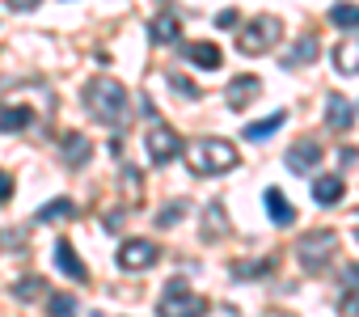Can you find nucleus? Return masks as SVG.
I'll return each mask as SVG.
<instances>
[{
	"mask_svg": "<svg viewBox=\"0 0 359 317\" xmlns=\"http://www.w3.org/2000/svg\"><path fill=\"white\" fill-rule=\"evenodd\" d=\"M47 309H51V317H72L76 300H72L68 292H55V296H47Z\"/></svg>",
	"mask_w": 359,
	"mask_h": 317,
	"instance_id": "obj_27",
	"label": "nucleus"
},
{
	"mask_svg": "<svg viewBox=\"0 0 359 317\" xmlns=\"http://www.w3.org/2000/svg\"><path fill=\"white\" fill-rule=\"evenodd\" d=\"M72 216H76V203H72V199H51V203H43V208H39V220H43V224L72 220Z\"/></svg>",
	"mask_w": 359,
	"mask_h": 317,
	"instance_id": "obj_21",
	"label": "nucleus"
},
{
	"mask_svg": "<svg viewBox=\"0 0 359 317\" xmlns=\"http://www.w3.org/2000/svg\"><path fill=\"white\" fill-rule=\"evenodd\" d=\"M330 22L342 26V30H355V26H359V5H351V0H338V5L330 9Z\"/></svg>",
	"mask_w": 359,
	"mask_h": 317,
	"instance_id": "obj_23",
	"label": "nucleus"
},
{
	"mask_svg": "<svg viewBox=\"0 0 359 317\" xmlns=\"http://www.w3.org/2000/svg\"><path fill=\"white\" fill-rule=\"evenodd\" d=\"M55 267H60L68 279H85V262L76 258L72 241H55Z\"/></svg>",
	"mask_w": 359,
	"mask_h": 317,
	"instance_id": "obj_15",
	"label": "nucleus"
},
{
	"mask_svg": "<svg viewBox=\"0 0 359 317\" xmlns=\"http://www.w3.org/2000/svg\"><path fill=\"white\" fill-rule=\"evenodd\" d=\"M283 119H287V110H275L271 119H262V123H245V140H266V135H275L279 127H283Z\"/></svg>",
	"mask_w": 359,
	"mask_h": 317,
	"instance_id": "obj_20",
	"label": "nucleus"
},
{
	"mask_svg": "<svg viewBox=\"0 0 359 317\" xmlns=\"http://www.w3.org/2000/svg\"><path fill=\"white\" fill-rule=\"evenodd\" d=\"M258 93H262V81H258V76H250V72H241V76H233V81H229L224 102H229V110H245Z\"/></svg>",
	"mask_w": 359,
	"mask_h": 317,
	"instance_id": "obj_8",
	"label": "nucleus"
},
{
	"mask_svg": "<svg viewBox=\"0 0 359 317\" xmlns=\"http://www.w3.org/2000/svg\"><path fill=\"white\" fill-rule=\"evenodd\" d=\"M317 166H321V144H317V140H300V144H292V152H287V170L309 174V170H317Z\"/></svg>",
	"mask_w": 359,
	"mask_h": 317,
	"instance_id": "obj_9",
	"label": "nucleus"
},
{
	"mask_svg": "<svg viewBox=\"0 0 359 317\" xmlns=\"http://www.w3.org/2000/svg\"><path fill=\"white\" fill-rule=\"evenodd\" d=\"M5 5H9L13 13H30V9H39V0H5Z\"/></svg>",
	"mask_w": 359,
	"mask_h": 317,
	"instance_id": "obj_34",
	"label": "nucleus"
},
{
	"mask_svg": "<svg viewBox=\"0 0 359 317\" xmlns=\"http://www.w3.org/2000/svg\"><path fill=\"white\" fill-rule=\"evenodd\" d=\"M182 55H187L195 68H208V72H216V68H220V60H224V55H220V47H212V43H187V47H182Z\"/></svg>",
	"mask_w": 359,
	"mask_h": 317,
	"instance_id": "obj_13",
	"label": "nucleus"
},
{
	"mask_svg": "<svg viewBox=\"0 0 359 317\" xmlns=\"http://www.w3.org/2000/svg\"><path fill=\"white\" fill-rule=\"evenodd\" d=\"M169 89H173L177 97H187V102H195V97H199V85H191L182 72H169Z\"/></svg>",
	"mask_w": 359,
	"mask_h": 317,
	"instance_id": "obj_26",
	"label": "nucleus"
},
{
	"mask_svg": "<svg viewBox=\"0 0 359 317\" xmlns=\"http://www.w3.org/2000/svg\"><path fill=\"white\" fill-rule=\"evenodd\" d=\"M9 199H13V178L0 170V203H9Z\"/></svg>",
	"mask_w": 359,
	"mask_h": 317,
	"instance_id": "obj_32",
	"label": "nucleus"
},
{
	"mask_svg": "<svg viewBox=\"0 0 359 317\" xmlns=\"http://www.w3.org/2000/svg\"><path fill=\"white\" fill-rule=\"evenodd\" d=\"M334 250H338V233H334V229H313V233H304V237L296 241V258H300L304 271H321V267H330Z\"/></svg>",
	"mask_w": 359,
	"mask_h": 317,
	"instance_id": "obj_5",
	"label": "nucleus"
},
{
	"mask_svg": "<svg viewBox=\"0 0 359 317\" xmlns=\"http://www.w3.org/2000/svg\"><path fill=\"white\" fill-rule=\"evenodd\" d=\"M187 208H191V203H187V199H177V203H169V208H161V212H156V216H152V220H156V224H161V229H173V224H177V220H182V216H187Z\"/></svg>",
	"mask_w": 359,
	"mask_h": 317,
	"instance_id": "obj_25",
	"label": "nucleus"
},
{
	"mask_svg": "<svg viewBox=\"0 0 359 317\" xmlns=\"http://www.w3.org/2000/svg\"><path fill=\"white\" fill-rule=\"evenodd\" d=\"M342 195H346V187H342V178H317L313 182V199L321 203V208H334V203H342Z\"/></svg>",
	"mask_w": 359,
	"mask_h": 317,
	"instance_id": "obj_14",
	"label": "nucleus"
},
{
	"mask_svg": "<svg viewBox=\"0 0 359 317\" xmlns=\"http://www.w3.org/2000/svg\"><path fill=\"white\" fill-rule=\"evenodd\" d=\"M89 152H93V144H89L81 131H68V135L60 140V156H64L68 170H81V166L89 161Z\"/></svg>",
	"mask_w": 359,
	"mask_h": 317,
	"instance_id": "obj_10",
	"label": "nucleus"
},
{
	"mask_svg": "<svg viewBox=\"0 0 359 317\" xmlns=\"http://www.w3.org/2000/svg\"><path fill=\"white\" fill-rule=\"evenodd\" d=\"M43 292H47V283H43L39 275H26V279H18V283H13V296H18V300H26V304H30V300H39Z\"/></svg>",
	"mask_w": 359,
	"mask_h": 317,
	"instance_id": "obj_24",
	"label": "nucleus"
},
{
	"mask_svg": "<svg viewBox=\"0 0 359 317\" xmlns=\"http://www.w3.org/2000/svg\"><path fill=\"white\" fill-rule=\"evenodd\" d=\"M334 68L342 76H355L359 72V39H346V43L334 47Z\"/></svg>",
	"mask_w": 359,
	"mask_h": 317,
	"instance_id": "obj_16",
	"label": "nucleus"
},
{
	"mask_svg": "<svg viewBox=\"0 0 359 317\" xmlns=\"http://www.w3.org/2000/svg\"><path fill=\"white\" fill-rule=\"evenodd\" d=\"M93 317H106V313H93Z\"/></svg>",
	"mask_w": 359,
	"mask_h": 317,
	"instance_id": "obj_37",
	"label": "nucleus"
},
{
	"mask_svg": "<svg viewBox=\"0 0 359 317\" xmlns=\"http://www.w3.org/2000/svg\"><path fill=\"white\" fill-rule=\"evenodd\" d=\"M321 55V47H317V39H300L287 55H283V68H304V64H313Z\"/></svg>",
	"mask_w": 359,
	"mask_h": 317,
	"instance_id": "obj_17",
	"label": "nucleus"
},
{
	"mask_svg": "<svg viewBox=\"0 0 359 317\" xmlns=\"http://www.w3.org/2000/svg\"><path fill=\"white\" fill-rule=\"evenodd\" d=\"M338 313H342V317H359V288H346V292H342Z\"/></svg>",
	"mask_w": 359,
	"mask_h": 317,
	"instance_id": "obj_30",
	"label": "nucleus"
},
{
	"mask_svg": "<svg viewBox=\"0 0 359 317\" xmlns=\"http://www.w3.org/2000/svg\"><path fill=\"white\" fill-rule=\"evenodd\" d=\"M266 317H296V313H287V309H275V313H266Z\"/></svg>",
	"mask_w": 359,
	"mask_h": 317,
	"instance_id": "obj_35",
	"label": "nucleus"
},
{
	"mask_svg": "<svg viewBox=\"0 0 359 317\" xmlns=\"http://www.w3.org/2000/svg\"><path fill=\"white\" fill-rule=\"evenodd\" d=\"M156 313L161 317H208V300L195 288H187V279H169L156 300Z\"/></svg>",
	"mask_w": 359,
	"mask_h": 317,
	"instance_id": "obj_3",
	"label": "nucleus"
},
{
	"mask_svg": "<svg viewBox=\"0 0 359 317\" xmlns=\"http://www.w3.org/2000/svg\"><path fill=\"white\" fill-rule=\"evenodd\" d=\"M144 144H148V156H152L156 166H169L173 156L182 152V135H177L173 127H165V123H152V127H148V140H144Z\"/></svg>",
	"mask_w": 359,
	"mask_h": 317,
	"instance_id": "obj_7",
	"label": "nucleus"
},
{
	"mask_svg": "<svg viewBox=\"0 0 359 317\" xmlns=\"http://www.w3.org/2000/svg\"><path fill=\"white\" fill-rule=\"evenodd\" d=\"M85 106H89V114L97 119V123H106V127H127L131 123V97H127V89L118 85V81H110V76H93L89 85H85Z\"/></svg>",
	"mask_w": 359,
	"mask_h": 317,
	"instance_id": "obj_1",
	"label": "nucleus"
},
{
	"mask_svg": "<svg viewBox=\"0 0 359 317\" xmlns=\"http://www.w3.org/2000/svg\"><path fill=\"white\" fill-rule=\"evenodd\" d=\"M237 22H241V13H237V9H220V13H216V26H220V30H233Z\"/></svg>",
	"mask_w": 359,
	"mask_h": 317,
	"instance_id": "obj_31",
	"label": "nucleus"
},
{
	"mask_svg": "<svg viewBox=\"0 0 359 317\" xmlns=\"http://www.w3.org/2000/svg\"><path fill=\"white\" fill-rule=\"evenodd\" d=\"M262 203H266V212H271V220H275L279 229H287V224L296 220V208H292V203L283 199V191H279V187H266Z\"/></svg>",
	"mask_w": 359,
	"mask_h": 317,
	"instance_id": "obj_12",
	"label": "nucleus"
},
{
	"mask_svg": "<svg viewBox=\"0 0 359 317\" xmlns=\"http://www.w3.org/2000/svg\"><path fill=\"white\" fill-rule=\"evenodd\" d=\"M237 148L229 144V140H220V135H208V140H195L191 144V152H187V166H191V174H199V178H212V174H229V170H237Z\"/></svg>",
	"mask_w": 359,
	"mask_h": 317,
	"instance_id": "obj_2",
	"label": "nucleus"
},
{
	"mask_svg": "<svg viewBox=\"0 0 359 317\" xmlns=\"http://www.w3.org/2000/svg\"><path fill=\"white\" fill-rule=\"evenodd\" d=\"M30 106H0V131H22L30 127Z\"/></svg>",
	"mask_w": 359,
	"mask_h": 317,
	"instance_id": "obj_22",
	"label": "nucleus"
},
{
	"mask_svg": "<svg viewBox=\"0 0 359 317\" xmlns=\"http://www.w3.org/2000/svg\"><path fill=\"white\" fill-rule=\"evenodd\" d=\"M342 288H359V262H351V267L342 271Z\"/></svg>",
	"mask_w": 359,
	"mask_h": 317,
	"instance_id": "obj_33",
	"label": "nucleus"
},
{
	"mask_svg": "<svg viewBox=\"0 0 359 317\" xmlns=\"http://www.w3.org/2000/svg\"><path fill=\"white\" fill-rule=\"evenodd\" d=\"M156 258H161V245L148 241V237H127V241L118 245V254H114V262H118L123 271H148Z\"/></svg>",
	"mask_w": 359,
	"mask_h": 317,
	"instance_id": "obj_6",
	"label": "nucleus"
},
{
	"mask_svg": "<svg viewBox=\"0 0 359 317\" xmlns=\"http://www.w3.org/2000/svg\"><path fill=\"white\" fill-rule=\"evenodd\" d=\"M325 123H330L334 131H351V127H355V106H351L342 93H330V97H325Z\"/></svg>",
	"mask_w": 359,
	"mask_h": 317,
	"instance_id": "obj_11",
	"label": "nucleus"
},
{
	"mask_svg": "<svg viewBox=\"0 0 359 317\" xmlns=\"http://www.w3.org/2000/svg\"><path fill=\"white\" fill-rule=\"evenodd\" d=\"M177 34H182V26H177L173 13H161V18L148 26V39H152V43H177Z\"/></svg>",
	"mask_w": 359,
	"mask_h": 317,
	"instance_id": "obj_19",
	"label": "nucleus"
},
{
	"mask_svg": "<svg viewBox=\"0 0 359 317\" xmlns=\"http://www.w3.org/2000/svg\"><path fill=\"white\" fill-rule=\"evenodd\" d=\"M229 271H233V279H262L275 271V258H245V262H233Z\"/></svg>",
	"mask_w": 359,
	"mask_h": 317,
	"instance_id": "obj_18",
	"label": "nucleus"
},
{
	"mask_svg": "<svg viewBox=\"0 0 359 317\" xmlns=\"http://www.w3.org/2000/svg\"><path fill=\"white\" fill-rule=\"evenodd\" d=\"M123 191L131 195V203H140V170L135 166H123Z\"/></svg>",
	"mask_w": 359,
	"mask_h": 317,
	"instance_id": "obj_29",
	"label": "nucleus"
},
{
	"mask_svg": "<svg viewBox=\"0 0 359 317\" xmlns=\"http://www.w3.org/2000/svg\"><path fill=\"white\" fill-rule=\"evenodd\" d=\"M355 241H359V224H355Z\"/></svg>",
	"mask_w": 359,
	"mask_h": 317,
	"instance_id": "obj_36",
	"label": "nucleus"
},
{
	"mask_svg": "<svg viewBox=\"0 0 359 317\" xmlns=\"http://www.w3.org/2000/svg\"><path fill=\"white\" fill-rule=\"evenodd\" d=\"M220 216H224V203H220V199H212V203H208V229H203V237H208V241L220 233Z\"/></svg>",
	"mask_w": 359,
	"mask_h": 317,
	"instance_id": "obj_28",
	"label": "nucleus"
},
{
	"mask_svg": "<svg viewBox=\"0 0 359 317\" xmlns=\"http://www.w3.org/2000/svg\"><path fill=\"white\" fill-rule=\"evenodd\" d=\"M279 39H283V22H279L275 13H262V18H254V22L237 34V51H241V55H262V51H271Z\"/></svg>",
	"mask_w": 359,
	"mask_h": 317,
	"instance_id": "obj_4",
	"label": "nucleus"
}]
</instances>
